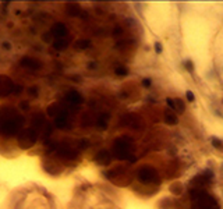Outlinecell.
Here are the masks:
<instances>
[]
</instances>
